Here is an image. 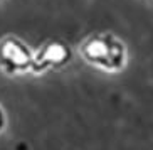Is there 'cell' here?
Instances as JSON below:
<instances>
[{
	"instance_id": "6da1fadb",
	"label": "cell",
	"mask_w": 153,
	"mask_h": 150,
	"mask_svg": "<svg viewBox=\"0 0 153 150\" xmlns=\"http://www.w3.org/2000/svg\"><path fill=\"white\" fill-rule=\"evenodd\" d=\"M86 59L104 69H120L123 66V47L111 39H93L84 46Z\"/></svg>"
},
{
	"instance_id": "3957f363",
	"label": "cell",
	"mask_w": 153,
	"mask_h": 150,
	"mask_svg": "<svg viewBox=\"0 0 153 150\" xmlns=\"http://www.w3.org/2000/svg\"><path fill=\"white\" fill-rule=\"evenodd\" d=\"M4 125H5V116H4V111H2V108H0V132H2Z\"/></svg>"
},
{
	"instance_id": "7a4b0ae2",
	"label": "cell",
	"mask_w": 153,
	"mask_h": 150,
	"mask_svg": "<svg viewBox=\"0 0 153 150\" xmlns=\"http://www.w3.org/2000/svg\"><path fill=\"white\" fill-rule=\"evenodd\" d=\"M0 63L4 66L5 71L9 73H19L29 68L30 64V57L25 49H22L19 44L5 46L2 52H0Z\"/></svg>"
}]
</instances>
